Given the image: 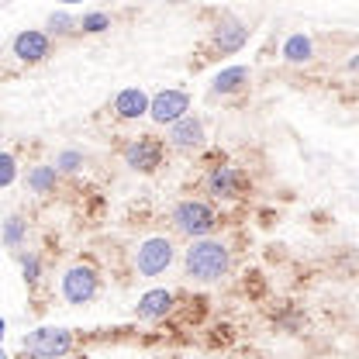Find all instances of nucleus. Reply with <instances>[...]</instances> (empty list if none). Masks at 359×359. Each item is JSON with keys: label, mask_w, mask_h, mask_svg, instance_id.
I'll return each mask as SVG.
<instances>
[{"label": "nucleus", "mask_w": 359, "mask_h": 359, "mask_svg": "<svg viewBox=\"0 0 359 359\" xmlns=\"http://www.w3.org/2000/svg\"><path fill=\"white\" fill-rule=\"evenodd\" d=\"M48 28H52L55 35H66V32L73 28V18H69V14H52V18H48Z\"/></svg>", "instance_id": "21"}, {"label": "nucleus", "mask_w": 359, "mask_h": 359, "mask_svg": "<svg viewBox=\"0 0 359 359\" xmlns=\"http://www.w3.org/2000/svg\"><path fill=\"white\" fill-rule=\"evenodd\" d=\"M55 166H59V170H80V166H83V156L69 149V152H62V156L55 159Z\"/></svg>", "instance_id": "20"}, {"label": "nucleus", "mask_w": 359, "mask_h": 359, "mask_svg": "<svg viewBox=\"0 0 359 359\" xmlns=\"http://www.w3.org/2000/svg\"><path fill=\"white\" fill-rule=\"evenodd\" d=\"M73 346V335L66 328H35L25 335V353L32 359H62Z\"/></svg>", "instance_id": "2"}, {"label": "nucleus", "mask_w": 359, "mask_h": 359, "mask_svg": "<svg viewBox=\"0 0 359 359\" xmlns=\"http://www.w3.org/2000/svg\"><path fill=\"white\" fill-rule=\"evenodd\" d=\"M215 211L204 204V201H183L177 204V211H173V224H177V231L183 235H190V238H201V235H208L211 228H215Z\"/></svg>", "instance_id": "4"}, {"label": "nucleus", "mask_w": 359, "mask_h": 359, "mask_svg": "<svg viewBox=\"0 0 359 359\" xmlns=\"http://www.w3.org/2000/svg\"><path fill=\"white\" fill-rule=\"evenodd\" d=\"M62 297L69 304H90L97 297V273L90 266H73L62 276Z\"/></svg>", "instance_id": "6"}, {"label": "nucleus", "mask_w": 359, "mask_h": 359, "mask_svg": "<svg viewBox=\"0 0 359 359\" xmlns=\"http://www.w3.org/2000/svg\"><path fill=\"white\" fill-rule=\"evenodd\" d=\"M245 39H249V28L238 25V21H222L218 32H215V45H218L222 52H238V48L245 45Z\"/></svg>", "instance_id": "11"}, {"label": "nucleus", "mask_w": 359, "mask_h": 359, "mask_svg": "<svg viewBox=\"0 0 359 359\" xmlns=\"http://www.w3.org/2000/svg\"><path fill=\"white\" fill-rule=\"evenodd\" d=\"M190 111V97L183 90H163L152 97V107H149V118L156 125H177L180 118H187Z\"/></svg>", "instance_id": "5"}, {"label": "nucleus", "mask_w": 359, "mask_h": 359, "mask_svg": "<svg viewBox=\"0 0 359 359\" xmlns=\"http://www.w3.org/2000/svg\"><path fill=\"white\" fill-rule=\"evenodd\" d=\"M249 83V69L245 66H228V69H222L218 76H215V93H235V90H242Z\"/></svg>", "instance_id": "13"}, {"label": "nucleus", "mask_w": 359, "mask_h": 359, "mask_svg": "<svg viewBox=\"0 0 359 359\" xmlns=\"http://www.w3.org/2000/svg\"><path fill=\"white\" fill-rule=\"evenodd\" d=\"M173 256H177V249H173L170 238H163V235L159 238H145L138 245V252H135V269L142 276H159V273H166L173 266Z\"/></svg>", "instance_id": "3"}, {"label": "nucleus", "mask_w": 359, "mask_h": 359, "mask_svg": "<svg viewBox=\"0 0 359 359\" xmlns=\"http://www.w3.org/2000/svg\"><path fill=\"white\" fill-rule=\"evenodd\" d=\"M208 187H211V194H218V197H235V194H238V173H235L231 166H218V170L208 177Z\"/></svg>", "instance_id": "14"}, {"label": "nucleus", "mask_w": 359, "mask_h": 359, "mask_svg": "<svg viewBox=\"0 0 359 359\" xmlns=\"http://www.w3.org/2000/svg\"><path fill=\"white\" fill-rule=\"evenodd\" d=\"M62 4H80V0H62Z\"/></svg>", "instance_id": "24"}, {"label": "nucleus", "mask_w": 359, "mask_h": 359, "mask_svg": "<svg viewBox=\"0 0 359 359\" xmlns=\"http://www.w3.org/2000/svg\"><path fill=\"white\" fill-rule=\"evenodd\" d=\"M349 69H359V55H356V59H353V62H349Z\"/></svg>", "instance_id": "23"}, {"label": "nucleus", "mask_w": 359, "mask_h": 359, "mask_svg": "<svg viewBox=\"0 0 359 359\" xmlns=\"http://www.w3.org/2000/svg\"><path fill=\"white\" fill-rule=\"evenodd\" d=\"M25 280H28V283H35V280H39V259H35V256H28V259H25Z\"/></svg>", "instance_id": "22"}, {"label": "nucleus", "mask_w": 359, "mask_h": 359, "mask_svg": "<svg viewBox=\"0 0 359 359\" xmlns=\"http://www.w3.org/2000/svg\"><path fill=\"white\" fill-rule=\"evenodd\" d=\"M311 55H314V45H311V39L301 35V32L283 42V59H287V62H308Z\"/></svg>", "instance_id": "15"}, {"label": "nucleus", "mask_w": 359, "mask_h": 359, "mask_svg": "<svg viewBox=\"0 0 359 359\" xmlns=\"http://www.w3.org/2000/svg\"><path fill=\"white\" fill-rule=\"evenodd\" d=\"M201 142H204V125L197 118L187 114V118H180L177 125H170V145L177 152H194Z\"/></svg>", "instance_id": "8"}, {"label": "nucleus", "mask_w": 359, "mask_h": 359, "mask_svg": "<svg viewBox=\"0 0 359 359\" xmlns=\"http://www.w3.org/2000/svg\"><path fill=\"white\" fill-rule=\"evenodd\" d=\"M28 187L35 194H52L55 190V166H35L28 173Z\"/></svg>", "instance_id": "16"}, {"label": "nucleus", "mask_w": 359, "mask_h": 359, "mask_svg": "<svg viewBox=\"0 0 359 359\" xmlns=\"http://www.w3.org/2000/svg\"><path fill=\"white\" fill-rule=\"evenodd\" d=\"M25 242V222L21 218H7L4 222V245L7 249H18Z\"/></svg>", "instance_id": "17"}, {"label": "nucleus", "mask_w": 359, "mask_h": 359, "mask_svg": "<svg viewBox=\"0 0 359 359\" xmlns=\"http://www.w3.org/2000/svg\"><path fill=\"white\" fill-rule=\"evenodd\" d=\"M83 32H104V28H111V18L107 14H100V11H93V14H87L83 18V25H80Z\"/></svg>", "instance_id": "18"}, {"label": "nucleus", "mask_w": 359, "mask_h": 359, "mask_svg": "<svg viewBox=\"0 0 359 359\" xmlns=\"http://www.w3.org/2000/svg\"><path fill=\"white\" fill-rule=\"evenodd\" d=\"M183 266H187V276L201 280V283H215L228 273V249L222 242H211V238H201L187 249L183 256Z\"/></svg>", "instance_id": "1"}, {"label": "nucleus", "mask_w": 359, "mask_h": 359, "mask_svg": "<svg viewBox=\"0 0 359 359\" xmlns=\"http://www.w3.org/2000/svg\"><path fill=\"white\" fill-rule=\"evenodd\" d=\"M125 163L138 170V173H152L159 163H163V142H156V138H149V135H142V138H135L132 145L125 149Z\"/></svg>", "instance_id": "7"}, {"label": "nucleus", "mask_w": 359, "mask_h": 359, "mask_svg": "<svg viewBox=\"0 0 359 359\" xmlns=\"http://www.w3.org/2000/svg\"><path fill=\"white\" fill-rule=\"evenodd\" d=\"M14 55L21 62H39V59H45L48 55V35H42V32H21L14 39Z\"/></svg>", "instance_id": "10"}, {"label": "nucleus", "mask_w": 359, "mask_h": 359, "mask_svg": "<svg viewBox=\"0 0 359 359\" xmlns=\"http://www.w3.org/2000/svg\"><path fill=\"white\" fill-rule=\"evenodd\" d=\"M149 107H152V97H149L145 90H138V87L121 90V93L114 97V111H118V118H128V121L142 118V114H149Z\"/></svg>", "instance_id": "9"}, {"label": "nucleus", "mask_w": 359, "mask_h": 359, "mask_svg": "<svg viewBox=\"0 0 359 359\" xmlns=\"http://www.w3.org/2000/svg\"><path fill=\"white\" fill-rule=\"evenodd\" d=\"M170 308H173V294H170V290H149V294L138 301V318L156 321V318H163Z\"/></svg>", "instance_id": "12"}, {"label": "nucleus", "mask_w": 359, "mask_h": 359, "mask_svg": "<svg viewBox=\"0 0 359 359\" xmlns=\"http://www.w3.org/2000/svg\"><path fill=\"white\" fill-rule=\"evenodd\" d=\"M0 183H4V187L14 183V156H11V152L0 156Z\"/></svg>", "instance_id": "19"}]
</instances>
